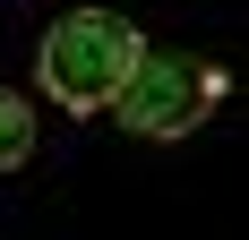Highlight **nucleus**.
<instances>
[{"label": "nucleus", "instance_id": "obj_1", "mask_svg": "<svg viewBox=\"0 0 249 240\" xmlns=\"http://www.w3.org/2000/svg\"><path fill=\"white\" fill-rule=\"evenodd\" d=\"M146 34L129 17H112V9H69V17L43 26V43H35V77H43V95L60 103V112H112V103L129 95V77H138V60H146Z\"/></svg>", "mask_w": 249, "mask_h": 240}, {"label": "nucleus", "instance_id": "obj_2", "mask_svg": "<svg viewBox=\"0 0 249 240\" xmlns=\"http://www.w3.org/2000/svg\"><path fill=\"white\" fill-rule=\"evenodd\" d=\"M215 103H224V69H215V60L146 51L138 77H129V95L112 103V112H121V129H138V137H189V129L215 120Z\"/></svg>", "mask_w": 249, "mask_h": 240}, {"label": "nucleus", "instance_id": "obj_3", "mask_svg": "<svg viewBox=\"0 0 249 240\" xmlns=\"http://www.w3.org/2000/svg\"><path fill=\"white\" fill-rule=\"evenodd\" d=\"M26 154H35V103L18 86H0V171H18Z\"/></svg>", "mask_w": 249, "mask_h": 240}]
</instances>
